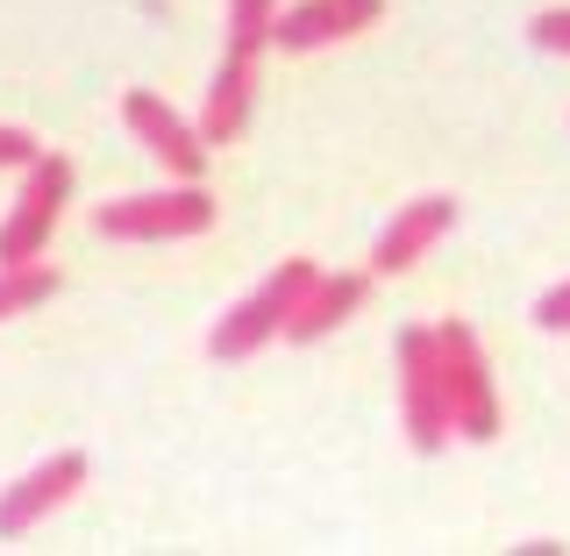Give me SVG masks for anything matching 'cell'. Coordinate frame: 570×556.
<instances>
[{
  "instance_id": "cell-1",
  "label": "cell",
  "mask_w": 570,
  "mask_h": 556,
  "mask_svg": "<svg viewBox=\"0 0 570 556\" xmlns=\"http://www.w3.org/2000/svg\"><path fill=\"white\" fill-rule=\"evenodd\" d=\"M314 279H321L314 257H285L278 272L257 285V293L236 300V308L207 329V357H214V364H243V357H257L264 343H278L285 321H293V308L314 293Z\"/></svg>"
},
{
  "instance_id": "cell-2",
  "label": "cell",
  "mask_w": 570,
  "mask_h": 556,
  "mask_svg": "<svg viewBox=\"0 0 570 556\" xmlns=\"http://www.w3.org/2000/svg\"><path fill=\"white\" fill-rule=\"evenodd\" d=\"M435 357H442V392H450V436L463 442H492L499 436V386L485 364V343H478L471 321H435Z\"/></svg>"
},
{
  "instance_id": "cell-3",
  "label": "cell",
  "mask_w": 570,
  "mask_h": 556,
  "mask_svg": "<svg viewBox=\"0 0 570 556\" xmlns=\"http://www.w3.org/2000/svg\"><path fill=\"white\" fill-rule=\"evenodd\" d=\"M94 228L107 243H186L214 228V193L200 178H178L165 193H129V201H107Z\"/></svg>"
},
{
  "instance_id": "cell-4",
  "label": "cell",
  "mask_w": 570,
  "mask_h": 556,
  "mask_svg": "<svg viewBox=\"0 0 570 556\" xmlns=\"http://www.w3.org/2000/svg\"><path fill=\"white\" fill-rule=\"evenodd\" d=\"M400 428L414 442V457H442L450 442V392H442V357H435V329H400Z\"/></svg>"
},
{
  "instance_id": "cell-5",
  "label": "cell",
  "mask_w": 570,
  "mask_h": 556,
  "mask_svg": "<svg viewBox=\"0 0 570 556\" xmlns=\"http://www.w3.org/2000/svg\"><path fill=\"white\" fill-rule=\"evenodd\" d=\"M65 201H71V157L43 150L36 165H22V193H14L8 222H0V264L43 257L50 236H58V222H65Z\"/></svg>"
},
{
  "instance_id": "cell-6",
  "label": "cell",
  "mask_w": 570,
  "mask_h": 556,
  "mask_svg": "<svg viewBox=\"0 0 570 556\" xmlns=\"http://www.w3.org/2000/svg\"><path fill=\"white\" fill-rule=\"evenodd\" d=\"M121 121H129V136H136L171 178H200V172H207V136H200V121H186L171 100H157L150 86H129V94H121Z\"/></svg>"
},
{
  "instance_id": "cell-7",
  "label": "cell",
  "mask_w": 570,
  "mask_h": 556,
  "mask_svg": "<svg viewBox=\"0 0 570 556\" xmlns=\"http://www.w3.org/2000/svg\"><path fill=\"white\" fill-rule=\"evenodd\" d=\"M79 486H86V457L79 450H58V457L36 464V471H22L8 492H0V543H22L29 528H43Z\"/></svg>"
},
{
  "instance_id": "cell-8",
  "label": "cell",
  "mask_w": 570,
  "mask_h": 556,
  "mask_svg": "<svg viewBox=\"0 0 570 556\" xmlns=\"http://www.w3.org/2000/svg\"><path fill=\"white\" fill-rule=\"evenodd\" d=\"M450 228H456V201H450V193H421V201H406V207L385 222L379 250H371V279L414 272V264H421L442 236H450Z\"/></svg>"
},
{
  "instance_id": "cell-9",
  "label": "cell",
  "mask_w": 570,
  "mask_h": 556,
  "mask_svg": "<svg viewBox=\"0 0 570 556\" xmlns=\"http://www.w3.org/2000/svg\"><path fill=\"white\" fill-rule=\"evenodd\" d=\"M379 14H385V0H293V8H278L272 43L278 50H328L343 36L371 29Z\"/></svg>"
},
{
  "instance_id": "cell-10",
  "label": "cell",
  "mask_w": 570,
  "mask_h": 556,
  "mask_svg": "<svg viewBox=\"0 0 570 556\" xmlns=\"http://www.w3.org/2000/svg\"><path fill=\"white\" fill-rule=\"evenodd\" d=\"M249 100H257V58L249 50H222V71H214L207 107H200L207 150H222V143H236L249 129Z\"/></svg>"
},
{
  "instance_id": "cell-11",
  "label": "cell",
  "mask_w": 570,
  "mask_h": 556,
  "mask_svg": "<svg viewBox=\"0 0 570 556\" xmlns=\"http://www.w3.org/2000/svg\"><path fill=\"white\" fill-rule=\"evenodd\" d=\"M364 300H371V272H321L314 293L285 321V343H321V335H335L350 314H364Z\"/></svg>"
},
{
  "instance_id": "cell-12",
  "label": "cell",
  "mask_w": 570,
  "mask_h": 556,
  "mask_svg": "<svg viewBox=\"0 0 570 556\" xmlns=\"http://www.w3.org/2000/svg\"><path fill=\"white\" fill-rule=\"evenodd\" d=\"M58 293H65V272H58V264H43V257H29V264H0V321L50 308Z\"/></svg>"
},
{
  "instance_id": "cell-13",
  "label": "cell",
  "mask_w": 570,
  "mask_h": 556,
  "mask_svg": "<svg viewBox=\"0 0 570 556\" xmlns=\"http://www.w3.org/2000/svg\"><path fill=\"white\" fill-rule=\"evenodd\" d=\"M272 29H278V0H228V50H249V58H264Z\"/></svg>"
},
{
  "instance_id": "cell-14",
  "label": "cell",
  "mask_w": 570,
  "mask_h": 556,
  "mask_svg": "<svg viewBox=\"0 0 570 556\" xmlns=\"http://www.w3.org/2000/svg\"><path fill=\"white\" fill-rule=\"evenodd\" d=\"M528 43L549 50V58H570V8H542L528 22Z\"/></svg>"
},
{
  "instance_id": "cell-15",
  "label": "cell",
  "mask_w": 570,
  "mask_h": 556,
  "mask_svg": "<svg viewBox=\"0 0 570 556\" xmlns=\"http://www.w3.org/2000/svg\"><path fill=\"white\" fill-rule=\"evenodd\" d=\"M43 157V143H36L29 129H14V121H0V172H22Z\"/></svg>"
},
{
  "instance_id": "cell-16",
  "label": "cell",
  "mask_w": 570,
  "mask_h": 556,
  "mask_svg": "<svg viewBox=\"0 0 570 556\" xmlns=\"http://www.w3.org/2000/svg\"><path fill=\"white\" fill-rule=\"evenodd\" d=\"M534 329H549V335H570V279H563V285H549V293L534 300Z\"/></svg>"
}]
</instances>
